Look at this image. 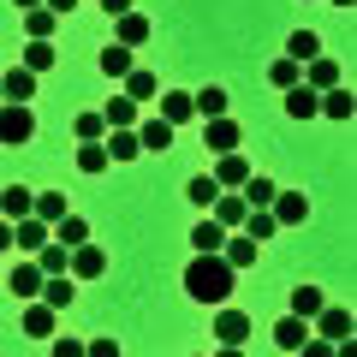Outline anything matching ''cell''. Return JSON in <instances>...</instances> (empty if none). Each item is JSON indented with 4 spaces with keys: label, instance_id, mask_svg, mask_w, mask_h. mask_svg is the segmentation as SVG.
Instances as JSON below:
<instances>
[{
    "label": "cell",
    "instance_id": "1",
    "mask_svg": "<svg viewBox=\"0 0 357 357\" xmlns=\"http://www.w3.org/2000/svg\"><path fill=\"white\" fill-rule=\"evenodd\" d=\"M232 286H238V274H232L220 256H197V262L185 268V292H191L197 304H227Z\"/></svg>",
    "mask_w": 357,
    "mask_h": 357
},
{
    "label": "cell",
    "instance_id": "2",
    "mask_svg": "<svg viewBox=\"0 0 357 357\" xmlns=\"http://www.w3.org/2000/svg\"><path fill=\"white\" fill-rule=\"evenodd\" d=\"M30 137H36V119H30V107L0 102V143H30Z\"/></svg>",
    "mask_w": 357,
    "mask_h": 357
},
{
    "label": "cell",
    "instance_id": "3",
    "mask_svg": "<svg viewBox=\"0 0 357 357\" xmlns=\"http://www.w3.org/2000/svg\"><path fill=\"white\" fill-rule=\"evenodd\" d=\"M268 215H274V227H304V220H310V197L304 191H274Z\"/></svg>",
    "mask_w": 357,
    "mask_h": 357
},
{
    "label": "cell",
    "instance_id": "4",
    "mask_svg": "<svg viewBox=\"0 0 357 357\" xmlns=\"http://www.w3.org/2000/svg\"><path fill=\"white\" fill-rule=\"evenodd\" d=\"M18 328H24L30 340H54V328H60V310H48L42 298H30L24 316H18Z\"/></svg>",
    "mask_w": 357,
    "mask_h": 357
},
{
    "label": "cell",
    "instance_id": "5",
    "mask_svg": "<svg viewBox=\"0 0 357 357\" xmlns=\"http://www.w3.org/2000/svg\"><path fill=\"white\" fill-rule=\"evenodd\" d=\"M310 321H316V328H321V340H328V345L351 340V310H340V304H321V310H316V316H310Z\"/></svg>",
    "mask_w": 357,
    "mask_h": 357
},
{
    "label": "cell",
    "instance_id": "6",
    "mask_svg": "<svg viewBox=\"0 0 357 357\" xmlns=\"http://www.w3.org/2000/svg\"><path fill=\"white\" fill-rule=\"evenodd\" d=\"M215 340H220V345H250V316L220 304V316H215Z\"/></svg>",
    "mask_w": 357,
    "mask_h": 357
},
{
    "label": "cell",
    "instance_id": "7",
    "mask_svg": "<svg viewBox=\"0 0 357 357\" xmlns=\"http://www.w3.org/2000/svg\"><path fill=\"white\" fill-rule=\"evenodd\" d=\"M149 36H155V24H149L143 13H126V18H114V42H119V48H131V54H137Z\"/></svg>",
    "mask_w": 357,
    "mask_h": 357
},
{
    "label": "cell",
    "instance_id": "8",
    "mask_svg": "<svg viewBox=\"0 0 357 357\" xmlns=\"http://www.w3.org/2000/svg\"><path fill=\"white\" fill-rule=\"evenodd\" d=\"M30 96H36V72L13 66V72L0 77V102H18V107H30Z\"/></svg>",
    "mask_w": 357,
    "mask_h": 357
},
{
    "label": "cell",
    "instance_id": "9",
    "mask_svg": "<svg viewBox=\"0 0 357 357\" xmlns=\"http://www.w3.org/2000/svg\"><path fill=\"white\" fill-rule=\"evenodd\" d=\"M6 280H13V298H24V304H30V298L42 292V280H48V274H42V268L24 256V262H13V274H6Z\"/></svg>",
    "mask_w": 357,
    "mask_h": 357
},
{
    "label": "cell",
    "instance_id": "10",
    "mask_svg": "<svg viewBox=\"0 0 357 357\" xmlns=\"http://www.w3.org/2000/svg\"><path fill=\"white\" fill-rule=\"evenodd\" d=\"M203 143H208L215 155H232V149H238V126H232L227 114H220V119H203Z\"/></svg>",
    "mask_w": 357,
    "mask_h": 357
},
{
    "label": "cell",
    "instance_id": "11",
    "mask_svg": "<svg viewBox=\"0 0 357 357\" xmlns=\"http://www.w3.org/2000/svg\"><path fill=\"white\" fill-rule=\"evenodd\" d=\"M48 238H54V232L42 227L36 215H24V220H13V244H18V250H24V256H36L42 244H48Z\"/></svg>",
    "mask_w": 357,
    "mask_h": 357
},
{
    "label": "cell",
    "instance_id": "12",
    "mask_svg": "<svg viewBox=\"0 0 357 357\" xmlns=\"http://www.w3.org/2000/svg\"><path fill=\"white\" fill-rule=\"evenodd\" d=\"M72 274L102 280V274H107V250H102V244H77V250H72Z\"/></svg>",
    "mask_w": 357,
    "mask_h": 357
},
{
    "label": "cell",
    "instance_id": "13",
    "mask_svg": "<svg viewBox=\"0 0 357 357\" xmlns=\"http://www.w3.org/2000/svg\"><path fill=\"white\" fill-rule=\"evenodd\" d=\"M351 89H345V84H333V89H321V107H316V114L321 119H333V126H345V119H351Z\"/></svg>",
    "mask_w": 357,
    "mask_h": 357
},
{
    "label": "cell",
    "instance_id": "14",
    "mask_svg": "<svg viewBox=\"0 0 357 357\" xmlns=\"http://www.w3.org/2000/svg\"><path fill=\"white\" fill-rule=\"evenodd\" d=\"M126 96H131V102H155V96H161V77H155L149 72V66H131V72H126Z\"/></svg>",
    "mask_w": 357,
    "mask_h": 357
},
{
    "label": "cell",
    "instance_id": "15",
    "mask_svg": "<svg viewBox=\"0 0 357 357\" xmlns=\"http://www.w3.org/2000/svg\"><path fill=\"white\" fill-rule=\"evenodd\" d=\"M220 262H227L232 274L256 268V238H244V232H238V238H227V244H220Z\"/></svg>",
    "mask_w": 357,
    "mask_h": 357
},
{
    "label": "cell",
    "instance_id": "16",
    "mask_svg": "<svg viewBox=\"0 0 357 357\" xmlns=\"http://www.w3.org/2000/svg\"><path fill=\"white\" fill-rule=\"evenodd\" d=\"M30 208H36V191H24V185H6L0 191V220H24Z\"/></svg>",
    "mask_w": 357,
    "mask_h": 357
},
{
    "label": "cell",
    "instance_id": "17",
    "mask_svg": "<svg viewBox=\"0 0 357 357\" xmlns=\"http://www.w3.org/2000/svg\"><path fill=\"white\" fill-rule=\"evenodd\" d=\"M30 262H36L42 274H72V250H66L60 238H48V244H42L36 256H30Z\"/></svg>",
    "mask_w": 357,
    "mask_h": 357
},
{
    "label": "cell",
    "instance_id": "18",
    "mask_svg": "<svg viewBox=\"0 0 357 357\" xmlns=\"http://www.w3.org/2000/svg\"><path fill=\"white\" fill-rule=\"evenodd\" d=\"M208 178H215V185H232V191H238L244 178H250V161H244V155L232 149V155H220V161H215V173H208Z\"/></svg>",
    "mask_w": 357,
    "mask_h": 357
},
{
    "label": "cell",
    "instance_id": "19",
    "mask_svg": "<svg viewBox=\"0 0 357 357\" xmlns=\"http://www.w3.org/2000/svg\"><path fill=\"white\" fill-rule=\"evenodd\" d=\"M42 304H48V310H72V298H77V286L72 280H66V274H48V280H42Z\"/></svg>",
    "mask_w": 357,
    "mask_h": 357
},
{
    "label": "cell",
    "instance_id": "20",
    "mask_svg": "<svg viewBox=\"0 0 357 357\" xmlns=\"http://www.w3.org/2000/svg\"><path fill=\"white\" fill-rule=\"evenodd\" d=\"M220 244H227V227H220V220L191 227V250H197V256H220Z\"/></svg>",
    "mask_w": 357,
    "mask_h": 357
},
{
    "label": "cell",
    "instance_id": "21",
    "mask_svg": "<svg viewBox=\"0 0 357 357\" xmlns=\"http://www.w3.org/2000/svg\"><path fill=\"white\" fill-rule=\"evenodd\" d=\"M137 149H155V155L173 149V126H167V119H143L137 126Z\"/></svg>",
    "mask_w": 357,
    "mask_h": 357
},
{
    "label": "cell",
    "instance_id": "22",
    "mask_svg": "<svg viewBox=\"0 0 357 357\" xmlns=\"http://www.w3.org/2000/svg\"><path fill=\"white\" fill-rule=\"evenodd\" d=\"M304 84H310V89H316V96H321V89H333V84H340V66H333L328 54H316V60L304 66Z\"/></svg>",
    "mask_w": 357,
    "mask_h": 357
},
{
    "label": "cell",
    "instance_id": "23",
    "mask_svg": "<svg viewBox=\"0 0 357 357\" xmlns=\"http://www.w3.org/2000/svg\"><path fill=\"white\" fill-rule=\"evenodd\" d=\"M102 126L107 131H131V126H137V102H131V96H114L107 114H102Z\"/></svg>",
    "mask_w": 357,
    "mask_h": 357
},
{
    "label": "cell",
    "instance_id": "24",
    "mask_svg": "<svg viewBox=\"0 0 357 357\" xmlns=\"http://www.w3.org/2000/svg\"><path fill=\"white\" fill-rule=\"evenodd\" d=\"M161 119H167V126L197 119V114H191V96H185V89H161Z\"/></svg>",
    "mask_w": 357,
    "mask_h": 357
},
{
    "label": "cell",
    "instance_id": "25",
    "mask_svg": "<svg viewBox=\"0 0 357 357\" xmlns=\"http://www.w3.org/2000/svg\"><path fill=\"white\" fill-rule=\"evenodd\" d=\"M191 114H203V119H220V114H227V89H220V84L197 89V96H191Z\"/></svg>",
    "mask_w": 357,
    "mask_h": 357
},
{
    "label": "cell",
    "instance_id": "26",
    "mask_svg": "<svg viewBox=\"0 0 357 357\" xmlns=\"http://www.w3.org/2000/svg\"><path fill=\"white\" fill-rule=\"evenodd\" d=\"M316 107H321V96L310 84H298V89H286V114L292 119H316Z\"/></svg>",
    "mask_w": 357,
    "mask_h": 357
},
{
    "label": "cell",
    "instance_id": "27",
    "mask_svg": "<svg viewBox=\"0 0 357 357\" xmlns=\"http://www.w3.org/2000/svg\"><path fill=\"white\" fill-rule=\"evenodd\" d=\"M102 149H107V161H137V131H107L102 137Z\"/></svg>",
    "mask_w": 357,
    "mask_h": 357
},
{
    "label": "cell",
    "instance_id": "28",
    "mask_svg": "<svg viewBox=\"0 0 357 357\" xmlns=\"http://www.w3.org/2000/svg\"><path fill=\"white\" fill-rule=\"evenodd\" d=\"M238 197H244V208H268V203H274V178L250 173V178L238 185Z\"/></svg>",
    "mask_w": 357,
    "mask_h": 357
},
{
    "label": "cell",
    "instance_id": "29",
    "mask_svg": "<svg viewBox=\"0 0 357 357\" xmlns=\"http://www.w3.org/2000/svg\"><path fill=\"white\" fill-rule=\"evenodd\" d=\"M304 340H310V321L304 316H286L280 328H274V345H280V351H298Z\"/></svg>",
    "mask_w": 357,
    "mask_h": 357
},
{
    "label": "cell",
    "instance_id": "30",
    "mask_svg": "<svg viewBox=\"0 0 357 357\" xmlns=\"http://www.w3.org/2000/svg\"><path fill=\"white\" fill-rule=\"evenodd\" d=\"M30 215H36L42 227L54 232V220H66V215H72V208H66V197H60V191H42V197H36V208H30Z\"/></svg>",
    "mask_w": 357,
    "mask_h": 357
},
{
    "label": "cell",
    "instance_id": "31",
    "mask_svg": "<svg viewBox=\"0 0 357 357\" xmlns=\"http://www.w3.org/2000/svg\"><path fill=\"white\" fill-rule=\"evenodd\" d=\"M316 54H321V36H316V30H298V36L286 42V60H298V66H310Z\"/></svg>",
    "mask_w": 357,
    "mask_h": 357
},
{
    "label": "cell",
    "instance_id": "32",
    "mask_svg": "<svg viewBox=\"0 0 357 357\" xmlns=\"http://www.w3.org/2000/svg\"><path fill=\"white\" fill-rule=\"evenodd\" d=\"M244 215H250V208H244V197H232V191L215 197V220H220V227H244Z\"/></svg>",
    "mask_w": 357,
    "mask_h": 357
},
{
    "label": "cell",
    "instance_id": "33",
    "mask_svg": "<svg viewBox=\"0 0 357 357\" xmlns=\"http://www.w3.org/2000/svg\"><path fill=\"white\" fill-rule=\"evenodd\" d=\"M54 238H60L66 250H77V244H89V220H77V215H66V220H54Z\"/></svg>",
    "mask_w": 357,
    "mask_h": 357
},
{
    "label": "cell",
    "instance_id": "34",
    "mask_svg": "<svg viewBox=\"0 0 357 357\" xmlns=\"http://www.w3.org/2000/svg\"><path fill=\"white\" fill-rule=\"evenodd\" d=\"M238 232H244V238H256V244H262V238H274V232H280V227H274V215H268V208H250Z\"/></svg>",
    "mask_w": 357,
    "mask_h": 357
},
{
    "label": "cell",
    "instance_id": "35",
    "mask_svg": "<svg viewBox=\"0 0 357 357\" xmlns=\"http://www.w3.org/2000/svg\"><path fill=\"white\" fill-rule=\"evenodd\" d=\"M54 24H60V18H54L48 6H30V13H24V30H30V42H48V36H54Z\"/></svg>",
    "mask_w": 357,
    "mask_h": 357
},
{
    "label": "cell",
    "instance_id": "36",
    "mask_svg": "<svg viewBox=\"0 0 357 357\" xmlns=\"http://www.w3.org/2000/svg\"><path fill=\"white\" fill-rule=\"evenodd\" d=\"M54 60H60V54H54V42H30V48H24V72H54Z\"/></svg>",
    "mask_w": 357,
    "mask_h": 357
},
{
    "label": "cell",
    "instance_id": "37",
    "mask_svg": "<svg viewBox=\"0 0 357 357\" xmlns=\"http://www.w3.org/2000/svg\"><path fill=\"white\" fill-rule=\"evenodd\" d=\"M126 72H131V48L107 42V48H102V77H126Z\"/></svg>",
    "mask_w": 357,
    "mask_h": 357
},
{
    "label": "cell",
    "instance_id": "38",
    "mask_svg": "<svg viewBox=\"0 0 357 357\" xmlns=\"http://www.w3.org/2000/svg\"><path fill=\"white\" fill-rule=\"evenodd\" d=\"M107 167H114V161H107V149H102V143H84V149H77V173H89V178H96V173H107Z\"/></svg>",
    "mask_w": 357,
    "mask_h": 357
},
{
    "label": "cell",
    "instance_id": "39",
    "mask_svg": "<svg viewBox=\"0 0 357 357\" xmlns=\"http://www.w3.org/2000/svg\"><path fill=\"white\" fill-rule=\"evenodd\" d=\"M268 84L298 89V84H304V66H298V60H274V66H268Z\"/></svg>",
    "mask_w": 357,
    "mask_h": 357
},
{
    "label": "cell",
    "instance_id": "40",
    "mask_svg": "<svg viewBox=\"0 0 357 357\" xmlns=\"http://www.w3.org/2000/svg\"><path fill=\"white\" fill-rule=\"evenodd\" d=\"M185 197H191L197 208H215V197H220V185H215V178H208V173H197L191 185H185Z\"/></svg>",
    "mask_w": 357,
    "mask_h": 357
},
{
    "label": "cell",
    "instance_id": "41",
    "mask_svg": "<svg viewBox=\"0 0 357 357\" xmlns=\"http://www.w3.org/2000/svg\"><path fill=\"white\" fill-rule=\"evenodd\" d=\"M72 137H77V143H102V137H107L102 114H77V119H72Z\"/></svg>",
    "mask_w": 357,
    "mask_h": 357
},
{
    "label": "cell",
    "instance_id": "42",
    "mask_svg": "<svg viewBox=\"0 0 357 357\" xmlns=\"http://www.w3.org/2000/svg\"><path fill=\"white\" fill-rule=\"evenodd\" d=\"M316 310H321V292H316V286H298V292H292V316H316Z\"/></svg>",
    "mask_w": 357,
    "mask_h": 357
},
{
    "label": "cell",
    "instance_id": "43",
    "mask_svg": "<svg viewBox=\"0 0 357 357\" xmlns=\"http://www.w3.org/2000/svg\"><path fill=\"white\" fill-rule=\"evenodd\" d=\"M84 357H119V345H114V340H89Z\"/></svg>",
    "mask_w": 357,
    "mask_h": 357
},
{
    "label": "cell",
    "instance_id": "44",
    "mask_svg": "<svg viewBox=\"0 0 357 357\" xmlns=\"http://www.w3.org/2000/svg\"><path fill=\"white\" fill-rule=\"evenodd\" d=\"M298 357H333V345L328 340H304V345H298Z\"/></svg>",
    "mask_w": 357,
    "mask_h": 357
},
{
    "label": "cell",
    "instance_id": "45",
    "mask_svg": "<svg viewBox=\"0 0 357 357\" xmlns=\"http://www.w3.org/2000/svg\"><path fill=\"white\" fill-rule=\"evenodd\" d=\"M54 357H84V345L77 340H54Z\"/></svg>",
    "mask_w": 357,
    "mask_h": 357
},
{
    "label": "cell",
    "instance_id": "46",
    "mask_svg": "<svg viewBox=\"0 0 357 357\" xmlns=\"http://www.w3.org/2000/svg\"><path fill=\"white\" fill-rule=\"evenodd\" d=\"M102 13H107V18H126V13H131V0H102Z\"/></svg>",
    "mask_w": 357,
    "mask_h": 357
},
{
    "label": "cell",
    "instance_id": "47",
    "mask_svg": "<svg viewBox=\"0 0 357 357\" xmlns=\"http://www.w3.org/2000/svg\"><path fill=\"white\" fill-rule=\"evenodd\" d=\"M42 6H48L54 18H66V13H72V6H77V0H42Z\"/></svg>",
    "mask_w": 357,
    "mask_h": 357
},
{
    "label": "cell",
    "instance_id": "48",
    "mask_svg": "<svg viewBox=\"0 0 357 357\" xmlns=\"http://www.w3.org/2000/svg\"><path fill=\"white\" fill-rule=\"evenodd\" d=\"M13 250V220H0V256Z\"/></svg>",
    "mask_w": 357,
    "mask_h": 357
},
{
    "label": "cell",
    "instance_id": "49",
    "mask_svg": "<svg viewBox=\"0 0 357 357\" xmlns=\"http://www.w3.org/2000/svg\"><path fill=\"white\" fill-rule=\"evenodd\" d=\"M215 357H244V345H220V351Z\"/></svg>",
    "mask_w": 357,
    "mask_h": 357
},
{
    "label": "cell",
    "instance_id": "50",
    "mask_svg": "<svg viewBox=\"0 0 357 357\" xmlns=\"http://www.w3.org/2000/svg\"><path fill=\"white\" fill-rule=\"evenodd\" d=\"M13 6H18V13H30V6H42V0H13Z\"/></svg>",
    "mask_w": 357,
    "mask_h": 357
},
{
    "label": "cell",
    "instance_id": "51",
    "mask_svg": "<svg viewBox=\"0 0 357 357\" xmlns=\"http://www.w3.org/2000/svg\"><path fill=\"white\" fill-rule=\"evenodd\" d=\"M333 6H340V13H345V6H351V0H333Z\"/></svg>",
    "mask_w": 357,
    "mask_h": 357
}]
</instances>
